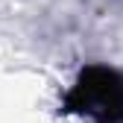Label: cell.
I'll use <instances>...</instances> for the list:
<instances>
[{
  "label": "cell",
  "mask_w": 123,
  "mask_h": 123,
  "mask_svg": "<svg viewBox=\"0 0 123 123\" xmlns=\"http://www.w3.org/2000/svg\"><path fill=\"white\" fill-rule=\"evenodd\" d=\"M65 109L85 114L94 123H123V73L111 68H85L68 91Z\"/></svg>",
  "instance_id": "obj_1"
}]
</instances>
